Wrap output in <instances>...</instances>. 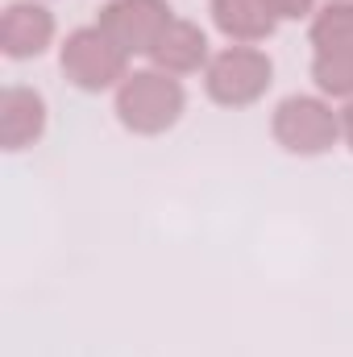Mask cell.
<instances>
[{
  "instance_id": "obj_1",
  "label": "cell",
  "mask_w": 353,
  "mask_h": 357,
  "mask_svg": "<svg viewBox=\"0 0 353 357\" xmlns=\"http://www.w3.org/2000/svg\"><path fill=\"white\" fill-rule=\"evenodd\" d=\"M187 108V96L183 84L175 75L150 67V71H129L125 84L117 88V116L129 133H142V137H154V133H167L171 125H179Z\"/></svg>"
},
{
  "instance_id": "obj_2",
  "label": "cell",
  "mask_w": 353,
  "mask_h": 357,
  "mask_svg": "<svg viewBox=\"0 0 353 357\" xmlns=\"http://www.w3.org/2000/svg\"><path fill=\"white\" fill-rule=\"evenodd\" d=\"M274 79V63L258 46H225L204 67V91L220 108H246L258 104Z\"/></svg>"
},
{
  "instance_id": "obj_3",
  "label": "cell",
  "mask_w": 353,
  "mask_h": 357,
  "mask_svg": "<svg viewBox=\"0 0 353 357\" xmlns=\"http://www.w3.org/2000/svg\"><path fill=\"white\" fill-rule=\"evenodd\" d=\"M270 129H274V142L287 154L316 158V154H329L337 146V137H341V112H333L316 96H287L274 108Z\"/></svg>"
},
{
  "instance_id": "obj_4",
  "label": "cell",
  "mask_w": 353,
  "mask_h": 357,
  "mask_svg": "<svg viewBox=\"0 0 353 357\" xmlns=\"http://www.w3.org/2000/svg\"><path fill=\"white\" fill-rule=\"evenodd\" d=\"M59 63H63V75L84 91L121 88L125 75H129V54H125L100 25H84V29L67 33Z\"/></svg>"
},
{
  "instance_id": "obj_5",
  "label": "cell",
  "mask_w": 353,
  "mask_h": 357,
  "mask_svg": "<svg viewBox=\"0 0 353 357\" xmlns=\"http://www.w3.org/2000/svg\"><path fill=\"white\" fill-rule=\"evenodd\" d=\"M175 21L167 0H108L100 8V29L125 50V54H150L163 29Z\"/></svg>"
},
{
  "instance_id": "obj_6",
  "label": "cell",
  "mask_w": 353,
  "mask_h": 357,
  "mask_svg": "<svg viewBox=\"0 0 353 357\" xmlns=\"http://www.w3.org/2000/svg\"><path fill=\"white\" fill-rule=\"evenodd\" d=\"M54 42V13L33 4V0H17L4 8L0 17V50L8 59H38L46 46Z\"/></svg>"
},
{
  "instance_id": "obj_7",
  "label": "cell",
  "mask_w": 353,
  "mask_h": 357,
  "mask_svg": "<svg viewBox=\"0 0 353 357\" xmlns=\"http://www.w3.org/2000/svg\"><path fill=\"white\" fill-rule=\"evenodd\" d=\"M46 133V100L33 88H4L0 96V142L4 150H25Z\"/></svg>"
},
{
  "instance_id": "obj_8",
  "label": "cell",
  "mask_w": 353,
  "mask_h": 357,
  "mask_svg": "<svg viewBox=\"0 0 353 357\" xmlns=\"http://www.w3.org/2000/svg\"><path fill=\"white\" fill-rule=\"evenodd\" d=\"M150 63H154L158 71H167V75H191V71L208 67V38H204V29H200L195 21L175 17V21L163 29V38L154 42Z\"/></svg>"
},
{
  "instance_id": "obj_9",
  "label": "cell",
  "mask_w": 353,
  "mask_h": 357,
  "mask_svg": "<svg viewBox=\"0 0 353 357\" xmlns=\"http://www.w3.org/2000/svg\"><path fill=\"white\" fill-rule=\"evenodd\" d=\"M212 21L216 29L237 42V46H254V42H266L278 25L274 8L266 0H212Z\"/></svg>"
},
{
  "instance_id": "obj_10",
  "label": "cell",
  "mask_w": 353,
  "mask_h": 357,
  "mask_svg": "<svg viewBox=\"0 0 353 357\" xmlns=\"http://www.w3.org/2000/svg\"><path fill=\"white\" fill-rule=\"evenodd\" d=\"M312 46L316 50H353V4L329 0L312 17Z\"/></svg>"
},
{
  "instance_id": "obj_11",
  "label": "cell",
  "mask_w": 353,
  "mask_h": 357,
  "mask_svg": "<svg viewBox=\"0 0 353 357\" xmlns=\"http://www.w3.org/2000/svg\"><path fill=\"white\" fill-rule=\"evenodd\" d=\"M312 79L324 96L353 100V50H316Z\"/></svg>"
},
{
  "instance_id": "obj_12",
  "label": "cell",
  "mask_w": 353,
  "mask_h": 357,
  "mask_svg": "<svg viewBox=\"0 0 353 357\" xmlns=\"http://www.w3.org/2000/svg\"><path fill=\"white\" fill-rule=\"evenodd\" d=\"M270 8H274V17L278 21H299V17H308L312 13V4L316 0H266Z\"/></svg>"
},
{
  "instance_id": "obj_13",
  "label": "cell",
  "mask_w": 353,
  "mask_h": 357,
  "mask_svg": "<svg viewBox=\"0 0 353 357\" xmlns=\"http://www.w3.org/2000/svg\"><path fill=\"white\" fill-rule=\"evenodd\" d=\"M341 137L353 150V100H345V108H341Z\"/></svg>"
}]
</instances>
